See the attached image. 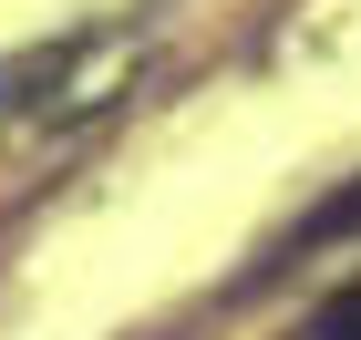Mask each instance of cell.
I'll return each mask as SVG.
<instances>
[{
  "label": "cell",
  "mask_w": 361,
  "mask_h": 340,
  "mask_svg": "<svg viewBox=\"0 0 361 340\" xmlns=\"http://www.w3.org/2000/svg\"><path fill=\"white\" fill-rule=\"evenodd\" d=\"M310 340H361V289H341V299H331V310H320V320H310Z\"/></svg>",
  "instance_id": "obj_1"
}]
</instances>
